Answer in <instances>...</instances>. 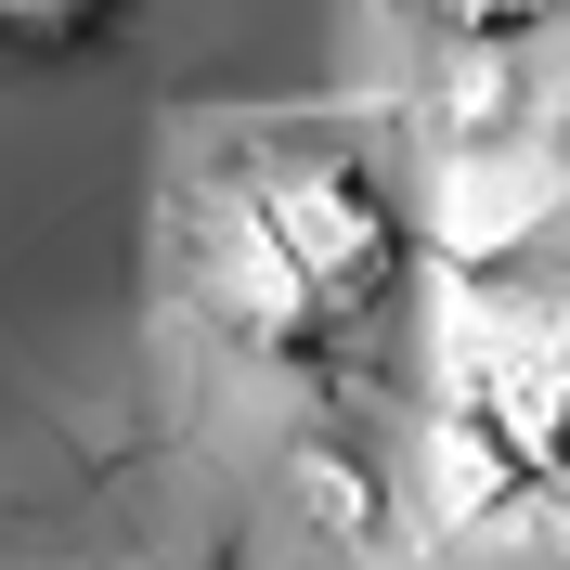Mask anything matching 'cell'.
<instances>
[{"label":"cell","instance_id":"277c9868","mask_svg":"<svg viewBox=\"0 0 570 570\" xmlns=\"http://www.w3.org/2000/svg\"><path fill=\"white\" fill-rule=\"evenodd\" d=\"M298 505H324V519H337V532H376V519H390V480H376V466L351 454V441H312V454H298Z\"/></svg>","mask_w":570,"mask_h":570},{"label":"cell","instance_id":"5b68a950","mask_svg":"<svg viewBox=\"0 0 570 570\" xmlns=\"http://www.w3.org/2000/svg\"><path fill=\"white\" fill-rule=\"evenodd\" d=\"M117 0H0V52H78Z\"/></svg>","mask_w":570,"mask_h":570},{"label":"cell","instance_id":"6da1fadb","mask_svg":"<svg viewBox=\"0 0 570 570\" xmlns=\"http://www.w3.org/2000/svg\"><path fill=\"white\" fill-rule=\"evenodd\" d=\"M234 208H247L259 247L298 273V298L324 312V337L351 312H376L402 285V247H415V234H402V195L376 169H351V156H273V169L234 181Z\"/></svg>","mask_w":570,"mask_h":570},{"label":"cell","instance_id":"8992f818","mask_svg":"<svg viewBox=\"0 0 570 570\" xmlns=\"http://www.w3.org/2000/svg\"><path fill=\"white\" fill-rule=\"evenodd\" d=\"M428 13H454V39H532L558 0H428Z\"/></svg>","mask_w":570,"mask_h":570},{"label":"cell","instance_id":"7a4b0ae2","mask_svg":"<svg viewBox=\"0 0 570 570\" xmlns=\"http://www.w3.org/2000/svg\"><path fill=\"white\" fill-rule=\"evenodd\" d=\"M195 285H208V312L247 337V351H324V312L298 298V273H285L273 247H259V220L220 195L208 208V247H195Z\"/></svg>","mask_w":570,"mask_h":570},{"label":"cell","instance_id":"3957f363","mask_svg":"<svg viewBox=\"0 0 570 570\" xmlns=\"http://www.w3.org/2000/svg\"><path fill=\"white\" fill-rule=\"evenodd\" d=\"M544 480H519V454H505L480 415H454V402H428L415 428V505L441 519V532H493V519H519Z\"/></svg>","mask_w":570,"mask_h":570}]
</instances>
